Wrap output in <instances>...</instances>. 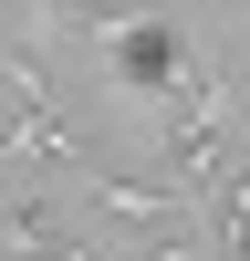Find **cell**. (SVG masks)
Here are the masks:
<instances>
[{
	"instance_id": "3",
	"label": "cell",
	"mask_w": 250,
	"mask_h": 261,
	"mask_svg": "<svg viewBox=\"0 0 250 261\" xmlns=\"http://www.w3.org/2000/svg\"><path fill=\"white\" fill-rule=\"evenodd\" d=\"M32 11H42V0H0V21H32Z\"/></svg>"
},
{
	"instance_id": "1",
	"label": "cell",
	"mask_w": 250,
	"mask_h": 261,
	"mask_svg": "<svg viewBox=\"0 0 250 261\" xmlns=\"http://www.w3.org/2000/svg\"><path fill=\"white\" fill-rule=\"evenodd\" d=\"M94 178H83V220H115V230H177V220H198V209L167 188V167H104V157H83Z\"/></svg>"
},
{
	"instance_id": "2",
	"label": "cell",
	"mask_w": 250,
	"mask_h": 261,
	"mask_svg": "<svg viewBox=\"0 0 250 261\" xmlns=\"http://www.w3.org/2000/svg\"><path fill=\"white\" fill-rule=\"evenodd\" d=\"M73 241H94V230H83V209L63 199L52 178L0 188V261H52V251H73Z\"/></svg>"
}]
</instances>
